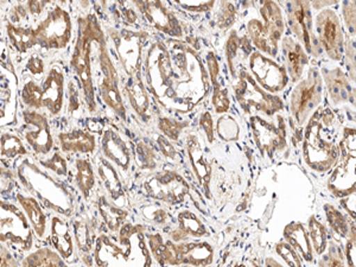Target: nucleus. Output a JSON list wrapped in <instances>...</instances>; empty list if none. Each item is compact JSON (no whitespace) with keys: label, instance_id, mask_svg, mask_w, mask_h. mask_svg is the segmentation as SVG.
<instances>
[{"label":"nucleus","instance_id":"nucleus-9","mask_svg":"<svg viewBox=\"0 0 356 267\" xmlns=\"http://www.w3.org/2000/svg\"><path fill=\"white\" fill-rule=\"evenodd\" d=\"M323 100V79L316 68H310L307 77L296 86L291 95V113L297 125L307 124Z\"/></svg>","mask_w":356,"mask_h":267},{"label":"nucleus","instance_id":"nucleus-37","mask_svg":"<svg viewBox=\"0 0 356 267\" xmlns=\"http://www.w3.org/2000/svg\"><path fill=\"white\" fill-rule=\"evenodd\" d=\"M260 13L264 19V30L273 41L280 43L285 29L283 13L280 5L275 4V1H263L260 3Z\"/></svg>","mask_w":356,"mask_h":267},{"label":"nucleus","instance_id":"nucleus-58","mask_svg":"<svg viewBox=\"0 0 356 267\" xmlns=\"http://www.w3.org/2000/svg\"><path fill=\"white\" fill-rule=\"evenodd\" d=\"M181 8H186L188 11L193 13H204L209 11L214 6V1H202V3H186V1H178Z\"/></svg>","mask_w":356,"mask_h":267},{"label":"nucleus","instance_id":"nucleus-22","mask_svg":"<svg viewBox=\"0 0 356 267\" xmlns=\"http://www.w3.org/2000/svg\"><path fill=\"white\" fill-rule=\"evenodd\" d=\"M49 238L54 250L60 254L62 259L67 263H73L74 257L76 253V247H75L73 233L70 231L65 218L60 215H54L50 220Z\"/></svg>","mask_w":356,"mask_h":267},{"label":"nucleus","instance_id":"nucleus-40","mask_svg":"<svg viewBox=\"0 0 356 267\" xmlns=\"http://www.w3.org/2000/svg\"><path fill=\"white\" fill-rule=\"evenodd\" d=\"M22 267H70L60 254L50 247H41L36 251L29 252L22 261Z\"/></svg>","mask_w":356,"mask_h":267},{"label":"nucleus","instance_id":"nucleus-51","mask_svg":"<svg viewBox=\"0 0 356 267\" xmlns=\"http://www.w3.org/2000/svg\"><path fill=\"white\" fill-rule=\"evenodd\" d=\"M236 19V10L232 3H221L219 5V13L216 15L218 26L221 30H227L234 24Z\"/></svg>","mask_w":356,"mask_h":267},{"label":"nucleus","instance_id":"nucleus-54","mask_svg":"<svg viewBox=\"0 0 356 267\" xmlns=\"http://www.w3.org/2000/svg\"><path fill=\"white\" fill-rule=\"evenodd\" d=\"M157 143L159 149H161V152H162L164 157L170 159L171 162H177L178 159H179V154H178L177 151H176V149H175L174 145L171 144L169 139H166L163 136H159Z\"/></svg>","mask_w":356,"mask_h":267},{"label":"nucleus","instance_id":"nucleus-59","mask_svg":"<svg viewBox=\"0 0 356 267\" xmlns=\"http://www.w3.org/2000/svg\"><path fill=\"white\" fill-rule=\"evenodd\" d=\"M344 254L347 257L348 267H355V233H353L349 236L346 248H344Z\"/></svg>","mask_w":356,"mask_h":267},{"label":"nucleus","instance_id":"nucleus-5","mask_svg":"<svg viewBox=\"0 0 356 267\" xmlns=\"http://www.w3.org/2000/svg\"><path fill=\"white\" fill-rule=\"evenodd\" d=\"M234 79L235 97L245 113L253 117L257 112L273 117L284 110L282 99L264 90L246 69L236 72Z\"/></svg>","mask_w":356,"mask_h":267},{"label":"nucleus","instance_id":"nucleus-56","mask_svg":"<svg viewBox=\"0 0 356 267\" xmlns=\"http://www.w3.org/2000/svg\"><path fill=\"white\" fill-rule=\"evenodd\" d=\"M26 69L33 76H42L45 72L44 61L40 56H33L26 62Z\"/></svg>","mask_w":356,"mask_h":267},{"label":"nucleus","instance_id":"nucleus-16","mask_svg":"<svg viewBox=\"0 0 356 267\" xmlns=\"http://www.w3.org/2000/svg\"><path fill=\"white\" fill-rule=\"evenodd\" d=\"M250 68L254 76L253 79L267 93H280L288 86L289 77L285 67L259 51H253L250 56Z\"/></svg>","mask_w":356,"mask_h":267},{"label":"nucleus","instance_id":"nucleus-6","mask_svg":"<svg viewBox=\"0 0 356 267\" xmlns=\"http://www.w3.org/2000/svg\"><path fill=\"white\" fill-rule=\"evenodd\" d=\"M145 70L146 87L162 104L170 88L172 79V61L165 43L154 40L147 48L143 62Z\"/></svg>","mask_w":356,"mask_h":267},{"label":"nucleus","instance_id":"nucleus-20","mask_svg":"<svg viewBox=\"0 0 356 267\" xmlns=\"http://www.w3.org/2000/svg\"><path fill=\"white\" fill-rule=\"evenodd\" d=\"M136 8L154 29L172 37L182 36V26L174 13L162 1H136Z\"/></svg>","mask_w":356,"mask_h":267},{"label":"nucleus","instance_id":"nucleus-45","mask_svg":"<svg viewBox=\"0 0 356 267\" xmlns=\"http://www.w3.org/2000/svg\"><path fill=\"white\" fill-rule=\"evenodd\" d=\"M134 159L142 170L152 171L158 165V154L152 146L145 142H138L134 146Z\"/></svg>","mask_w":356,"mask_h":267},{"label":"nucleus","instance_id":"nucleus-27","mask_svg":"<svg viewBox=\"0 0 356 267\" xmlns=\"http://www.w3.org/2000/svg\"><path fill=\"white\" fill-rule=\"evenodd\" d=\"M97 171L99 177L104 183L106 191L111 202L114 203L115 206L124 208L126 203V195L122 186V179L118 174L115 166L112 165L108 161H106L104 157L97 158Z\"/></svg>","mask_w":356,"mask_h":267},{"label":"nucleus","instance_id":"nucleus-41","mask_svg":"<svg viewBox=\"0 0 356 267\" xmlns=\"http://www.w3.org/2000/svg\"><path fill=\"white\" fill-rule=\"evenodd\" d=\"M6 33H8L10 43L19 53H26L30 49L36 47L33 28H24L21 25L8 23L6 24Z\"/></svg>","mask_w":356,"mask_h":267},{"label":"nucleus","instance_id":"nucleus-55","mask_svg":"<svg viewBox=\"0 0 356 267\" xmlns=\"http://www.w3.org/2000/svg\"><path fill=\"white\" fill-rule=\"evenodd\" d=\"M0 267H22L13 251L3 243H0Z\"/></svg>","mask_w":356,"mask_h":267},{"label":"nucleus","instance_id":"nucleus-42","mask_svg":"<svg viewBox=\"0 0 356 267\" xmlns=\"http://www.w3.org/2000/svg\"><path fill=\"white\" fill-rule=\"evenodd\" d=\"M324 211L330 228L340 238H349L353 233H355L354 223L352 225V221L337 208L332 207V204H325Z\"/></svg>","mask_w":356,"mask_h":267},{"label":"nucleus","instance_id":"nucleus-30","mask_svg":"<svg viewBox=\"0 0 356 267\" xmlns=\"http://www.w3.org/2000/svg\"><path fill=\"white\" fill-rule=\"evenodd\" d=\"M188 152L191 158V166L194 170L195 176L197 178L203 193L209 196V183H211V164L207 159L206 151L201 145L199 137L191 134L188 137Z\"/></svg>","mask_w":356,"mask_h":267},{"label":"nucleus","instance_id":"nucleus-60","mask_svg":"<svg viewBox=\"0 0 356 267\" xmlns=\"http://www.w3.org/2000/svg\"><path fill=\"white\" fill-rule=\"evenodd\" d=\"M151 208H152V215H147L145 218L158 225H165L169 219V214L166 213V211L161 209V208H156V207H151Z\"/></svg>","mask_w":356,"mask_h":267},{"label":"nucleus","instance_id":"nucleus-11","mask_svg":"<svg viewBox=\"0 0 356 267\" xmlns=\"http://www.w3.org/2000/svg\"><path fill=\"white\" fill-rule=\"evenodd\" d=\"M110 33L127 79L142 76L143 48L147 33L129 29L112 30Z\"/></svg>","mask_w":356,"mask_h":267},{"label":"nucleus","instance_id":"nucleus-61","mask_svg":"<svg viewBox=\"0 0 356 267\" xmlns=\"http://www.w3.org/2000/svg\"><path fill=\"white\" fill-rule=\"evenodd\" d=\"M68 110L70 113H74V112H76L79 110V107H80V104H79V97H77V90L75 87H74L73 83H70L69 85L68 88Z\"/></svg>","mask_w":356,"mask_h":267},{"label":"nucleus","instance_id":"nucleus-8","mask_svg":"<svg viewBox=\"0 0 356 267\" xmlns=\"http://www.w3.org/2000/svg\"><path fill=\"white\" fill-rule=\"evenodd\" d=\"M36 45L48 50L65 49L72 40L73 23L67 10L55 5L33 29Z\"/></svg>","mask_w":356,"mask_h":267},{"label":"nucleus","instance_id":"nucleus-25","mask_svg":"<svg viewBox=\"0 0 356 267\" xmlns=\"http://www.w3.org/2000/svg\"><path fill=\"white\" fill-rule=\"evenodd\" d=\"M63 154H92L97 150V138L88 131L74 129L57 136Z\"/></svg>","mask_w":356,"mask_h":267},{"label":"nucleus","instance_id":"nucleus-13","mask_svg":"<svg viewBox=\"0 0 356 267\" xmlns=\"http://www.w3.org/2000/svg\"><path fill=\"white\" fill-rule=\"evenodd\" d=\"M143 191L151 199L162 201L171 206L186 201L191 186L176 171L154 172L143 184Z\"/></svg>","mask_w":356,"mask_h":267},{"label":"nucleus","instance_id":"nucleus-44","mask_svg":"<svg viewBox=\"0 0 356 267\" xmlns=\"http://www.w3.org/2000/svg\"><path fill=\"white\" fill-rule=\"evenodd\" d=\"M309 239L312 243V250L316 254L322 255L325 253L328 246V232L323 223L312 216L309 220Z\"/></svg>","mask_w":356,"mask_h":267},{"label":"nucleus","instance_id":"nucleus-14","mask_svg":"<svg viewBox=\"0 0 356 267\" xmlns=\"http://www.w3.org/2000/svg\"><path fill=\"white\" fill-rule=\"evenodd\" d=\"M315 36L332 61H341L344 56L343 26L335 11L330 8L321 11L315 18Z\"/></svg>","mask_w":356,"mask_h":267},{"label":"nucleus","instance_id":"nucleus-57","mask_svg":"<svg viewBox=\"0 0 356 267\" xmlns=\"http://www.w3.org/2000/svg\"><path fill=\"white\" fill-rule=\"evenodd\" d=\"M200 126L202 127L204 131L208 140L209 143L214 142V127H213V118L209 112H204V113L200 118Z\"/></svg>","mask_w":356,"mask_h":267},{"label":"nucleus","instance_id":"nucleus-15","mask_svg":"<svg viewBox=\"0 0 356 267\" xmlns=\"http://www.w3.org/2000/svg\"><path fill=\"white\" fill-rule=\"evenodd\" d=\"M286 10L289 26L297 40L304 45L305 53L315 56L322 53V49L317 47L320 42L317 41L312 30V4L309 1H291L286 5Z\"/></svg>","mask_w":356,"mask_h":267},{"label":"nucleus","instance_id":"nucleus-7","mask_svg":"<svg viewBox=\"0 0 356 267\" xmlns=\"http://www.w3.org/2000/svg\"><path fill=\"white\" fill-rule=\"evenodd\" d=\"M322 132L323 122H321L320 118L312 117L305 129L303 157L307 165L318 172L330 170L340 157V150L335 143L327 140Z\"/></svg>","mask_w":356,"mask_h":267},{"label":"nucleus","instance_id":"nucleus-32","mask_svg":"<svg viewBox=\"0 0 356 267\" xmlns=\"http://www.w3.org/2000/svg\"><path fill=\"white\" fill-rule=\"evenodd\" d=\"M208 62V75L213 87V106H214L215 113L223 114L228 112L231 102L228 97V89L223 87L222 81L220 79V65L216 55L214 53L208 54L207 56Z\"/></svg>","mask_w":356,"mask_h":267},{"label":"nucleus","instance_id":"nucleus-48","mask_svg":"<svg viewBox=\"0 0 356 267\" xmlns=\"http://www.w3.org/2000/svg\"><path fill=\"white\" fill-rule=\"evenodd\" d=\"M327 253H323V257L320 260V267H346L344 266V253L340 245L330 240L325 250Z\"/></svg>","mask_w":356,"mask_h":267},{"label":"nucleus","instance_id":"nucleus-39","mask_svg":"<svg viewBox=\"0 0 356 267\" xmlns=\"http://www.w3.org/2000/svg\"><path fill=\"white\" fill-rule=\"evenodd\" d=\"M247 33L259 53L267 54L271 57L277 56L278 43L267 35L266 31L264 30L263 23L259 19H251L247 23Z\"/></svg>","mask_w":356,"mask_h":267},{"label":"nucleus","instance_id":"nucleus-26","mask_svg":"<svg viewBox=\"0 0 356 267\" xmlns=\"http://www.w3.org/2000/svg\"><path fill=\"white\" fill-rule=\"evenodd\" d=\"M323 79L334 105L340 106L354 102L355 89L349 83L348 77L340 67L324 68Z\"/></svg>","mask_w":356,"mask_h":267},{"label":"nucleus","instance_id":"nucleus-29","mask_svg":"<svg viewBox=\"0 0 356 267\" xmlns=\"http://www.w3.org/2000/svg\"><path fill=\"white\" fill-rule=\"evenodd\" d=\"M29 152L30 151L23 139L13 131L3 130L0 132V163L3 165L13 170L22 159L28 157Z\"/></svg>","mask_w":356,"mask_h":267},{"label":"nucleus","instance_id":"nucleus-4","mask_svg":"<svg viewBox=\"0 0 356 267\" xmlns=\"http://www.w3.org/2000/svg\"><path fill=\"white\" fill-rule=\"evenodd\" d=\"M0 243L18 252H30L33 247V228L17 201L0 197Z\"/></svg>","mask_w":356,"mask_h":267},{"label":"nucleus","instance_id":"nucleus-18","mask_svg":"<svg viewBox=\"0 0 356 267\" xmlns=\"http://www.w3.org/2000/svg\"><path fill=\"white\" fill-rule=\"evenodd\" d=\"M65 75L61 65L49 69L44 81L40 83L41 108H45L51 117L61 113L65 106Z\"/></svg>","mask_w":356,"mask_h":267},{"label":"nucleus","instance_id":"nucleus-1","mask_svg":"<svg viewBox=\"0 0 356 267\" xmlns=\"http://www.w3.org/2000/svg\"><path fill=\"white\" fill-rule=\"evenodd\" d=\"M94 261L97 267H150V252L147 250L144 228L125 223L117 236H97L94 246Z\"/></svg>","mask_w":356,"mask_h":267},{"label":"nucleus","instance_id":"nucleus-36","mask_svg":"<svg viewBox=\"0 0 356 267\" xmlns=\"http://www.w3.org/2000/svg\"><path fill=\"white\" fill-rule=\"evenodd\" d=\"M73 182L83 199L88 200L97 186V176L88 158L79 157L74 161Z\"/></svg>","mask_w":356,"mask_h":267},{"label":"nucleus","instance_id":"nucleus-33","mask_svg":"<svg viewBox=\"0 0 356 267\" xmlns=\"http://www.w3.org/2000/svg\"><path fill=\"white\" fill-rule=\"evenodd\" d=\"M208 235L206 227L199 218L189 211H183L178 214V228L171 232L172 243H184L186 240L200 239Z\"/></svg>","mask_w":356,"mask_h":267},{"label":"nucleus","instance_id":"nucleus-43","mask_svg":"<svg viewBox=\"0 0 356 267\" xmlns=\"http://www.w3.org/2000/svg\"><path fill=\"white\" fill-rule=\"evenodd\" d=\"M38 163H40L41 168H43L47 172L53 175V176L58 178V179H61L63 182L67 181V178L70 175L67 158L60 151H55L54 154H51V156H48L44 159H38Z\"/></svg>","mask_w":356,"mask_h":267},{"label":"nucleus","instance_id":"nucleus-46","mask_svg":"<svg viewBox=\"0 0 356 267\" xmlns=\"http://www.w3.org/2000/svg\"><path fill=\"white\" fill-rule=\"evenodd\" d=\"M13 105V81L8 73L0 67V118L11 112Z\"/></svg>","mask_w":356,"mask_h":267},{"label":"nucleus","instance_id":"nucleus-17","mask_svg":"<svg viewBox=\"0 0 356 267\" xmlns=\"http://www.w3.org/2000/svg\"><path fill=\"white\" fill-rule=\"evenodd\" d=\"M252 130L255 143L263 154L272 157L275 152L286 145V131L283 118H280V124L266 122L259 115L251 117Z\"/></svg>","mask_w":356,"mask_h":267},{"label":"nucleus","instance_id":"nucleus-49","mask_svg":"<svg viewBox=\"0 0 356 267\" xmlns=\"http://www.w3.org/2000/svg\"><path fill=\"white\" fill-rule=\"evenodd\" d=\"M158 127H159V130L162 131L163 137H165L169 140L177 142L178 138L182 134L183 129L186 127V124L178 122L172 118L162 117L159 118Z\"/></svg>","mask_w":356,"mask_h":267},{"label":"nucleus","instance_id":"nucleus-63","mask_svg":"<svg viewBox=\"0 0 356 267\" xmlns=\"http://www.w3.org/2000/svg\"><path fill=\"white\" fill-rule=\"evenodd\" d=\"M49 3L47 1H29L28 4H26V8H28V11H30L31 15L33 16H40L43 11H44L45 8H48Z\"/></svg>","mask_w":356,"mask_h":267},{"label":"nucleus","instance_id":"nucleus-53","mask_svg":"<svg viewBox=\"0 0 356 267\" xmlns=\"http://www.w3.org/2000/svg\"><path fill=\"white\" fill-rule=\"evenodd\" d=\"M342 13L343 21L348 28L350 35H355V3L354 1H346L342 5Z\"/></svg>","mask_w":356,"mask_h":267},{"label":"nucleus","instance_id":"nucleus-64","mask_svg":"<svg viewBox=\"0 0 356 267\" xmlns=\"http://www.w3.org/2000/svg\"><path fill=\"white\" fill-rule=\"evenodd\" d=\"M266 267H284L283 265H280L277 260L273 259V258H267L266 261Z\"/></svg>","mask_w":356,"mask_h":267},{"label":"nucleus","instance_id":"nucleus-62","mask_svg":"<svg viewBox=\"0 0 356 267\" xmlns=\"http://www.w3.org/2000/svg\"><path fill=\"white\" fill-rule=\"evenodd\" d=\"M341 206L347 211L353 220H355V193L341 199Z\"/></svg>","mask_w":356,"mask_h":267},{"label":"nucleus","instance_id":"nucleus-34","mask_svg":"<svg viewBox=\"0 0 356 267\" xmlns=\"http://www.w3.org/2000/svg\"><path fill=\"white\" fill-rule=\"evenodd\" d=\"M143 76L134 77V79H127L125 83L126 95L130 100L131 105L134 111L137 112L138 115L147 122L150 119V95L146 89Z\"/></svg>","mask_w":356,"mask_h":267},{"label":"nucleus","instance_id":"nucleus-35","mask_svg":"<svg viewBox=\"0 0 356 267\" xmlns=\"http://www.w3.org/2000/svg\"><path fill=\"white\" fill-rule=\"evenodd\" d=\"M284 238L305 261H312L314 250L309 239L308 231L305 229L303 223L297 221L289 223L284 229Z\"/></svg>","mask_w":356,"mask_h":267},{"label":"nucleus","instance_id":"nucleus-52","mask_svg":"<svg viewBox=\"0 0 356 267\" xmlns=\"http://www.w3.org/2000/svg\"><path fill=\"white\" fill-rule=\"evenodd\" d=\"M275 251L283 258L284 261L288 264L289 266L302 267V260H300V255L286 241L277 243Z\"/></svg>","mask_w":356,"mask_h":267},{"label":"nucleus","instance_id":"nucleus-10","mask_svg":"<svg viewBox=\"0 0 356 267\" xmlns=\"http://www.w3.org/2000/svg\"><path fill=\"white\" fill-rule=\"evenodd\" d=\"M95 65L97 69L93 80L94 79L97 80L102 102L108 108L113 111L118 117L125 120L126 110L122 92H120L119 75H118L117 69L114 67L113 61L111 58L107 47L102 50Z\"/></svg>","mask_w":356,"mask_h":267},{"label":"nucleus","instance_id":"nucleus-21","mask_svg":"<svg viewBox=\"0 0 356 267\" xmlns=\"http://www.w3.org/2000/svg\"><path fill=\"white\" fill-rule=\"evenodd\" d=\"M16 199L26 215L37 239L41 241L47 239L50 231V221L48 220V215L43 211L41 203L24 191H17Z\"/></svg>","mask_w":356,"mask_h":267},{"label":"nucleus","instance_id":"nucleus-47","mask_svg":"<svg viewBox=\"0 0 356 267\" xmlns=\"http://www.w3.org/2000/svg\"><path fill=\"white\" fill-rule=\"evenodd\" d=\"M216 131L225 142H234L239 138V125L231 115H221L218 119Z\"/></svg>","mask_w":356,"mask_h":267},{"label":"nucleus","instance_id":"nucleus-23","mask_svg":"<svg viewBox=\"0 0 356 267\" xmlns=\"http://www.w3.org/2000/svg\"><path fill=\"white\" fill-rule=\"evenodd\" d=\"M174 266L186 264L191 266H207L213 260V248L208 243H177L171 241Z\"/></svg>","mask_w":356,"mask_h":267},{"label":"nucleus","instance_id":"nucleus-31","mask_svg":"<svg viewBox=\"0 0 356 267\" xmlns=\"http://www.w3.org/2000/svg\"><path fill=\"white\" fill-rule=\"evenodd\" d=\"M284 61L289 76L291 77L293 82L300 81L303 77L304 69L308 65V55L304 51L303 47L300 42L296 41L291 37L283 38Z\"/></svg>","mask_w":356,"mask_h":267},{"label":"nucleus","instance_id":"nucleus-24","mask_svg":"<svg viewBox=\"0 0 356 267\" xmlns=\"http://www.w3.org/2000/svg\"><path fill=\"white\" fill-rule=\"evenodd\" d=\"M73 236L75 247L83 259H88L89 266L92 265V254L97 241V221L87 215H77L73 220Z\"/></svg>","mask_w":356,"mask_h":267},{"label":"nucleus","instance_id":"nucleus-28","mask_svg":"<svg viewBox=\"0 0 356 267\" xmlns=\"http://www.w3.org/2000/svg\"><path fill=\"white\" fill-rule=\"evenodd\" d=\"M355 156L342 157L340 165L336 168L329 179V189L339 197H346L355 193Z\"/></svg>","mask_w":356,"mask_h":267},{"label":"nucleus","instance_id":"nucleus-50","mask_svg":"<svg viewBox=\"0 0 356 267\" xmlns=\"http://www.w3.org/2000/svg\"><path fill=\"white\" fill-rule=\"evenodd\" d=\"M239 48H241V38L238 36V33L235 31H232L228 42H227L226 56L233 77L236 75V57H238Z\"/></svg>","mask_w":356,"mask_h":267},{"label":"nucleus","instance_id":"nucleus-2","mask_svg":"<svg viewBox=\"0 0 356 267\" xmlns=\"http://www.w3.org/2000/svg\"><path fill=\"white\" fill-rule=\"evenodd\" d=\"M17 179L29 195L49 211L63 218H70L75 209V194L67 183L40 168L33 159L25 157L17 165Z\"/></svg>","mask_w":356,"mask_h":267},{"label":"nucleus","instance_id":"nucleus-12","mask_svg":"<svg viewBox=\"0 0 356 267\" xmlns=\"http://www.w3.org/2000/svg\"><path fill=\"white\" fill-rule=\"evenodd\" d=\"M22 139L29 151L40 159L48 157L54 149V137L48 117L38 111L26 108L22 112Z\"/></svg>","mask_w":356,"mask_h":267},{"label":"nucleus","instance_id":"nucleus-38","mask_svg":"<svg viewBox=\"0 0 356 267\" xmlns=\"http://www.w3.org/2000/svg\"><path fill=\"white\" fill-rule=\"evenodd\" d=\"M97 207L104 225L111 233L115 234L125 225L126 219L129 216L127 211L122 207L115 206L106 196H100L97 199Z\"/></svg>","mask_w":356,"mask_h":267},{"label":"nucleus","instance_id":"nucleus-3","mask_svg":"<svg viewBox=\"0 0 356 267\" xmlns=\"http://www.w3.org/2000/svg\"><path fill=\"white\" fill-rule=\"evenodd\" d=\"M106 44L105 33L99 24L97 16H88L79 19L76 44L72 57V68L77 75L85 102L90 112L97 108L95 90H94L93 68Z\"/></svg>","mask_w":356,"mask_h":267},{"label":"nucleus","instance_id":"nucleus-19","mask_svg":"<svg viewBox=\"0 0 356 267\" xmlns=\"http://www.w3.org/2000/svg\"><path fill=\"white\" fill-rule=\"evenodd\" d=\"M102 150L106 161L115 166V169L127 172L132 163V151L125 139L113 127L107 126L102 131Z\"/></svg>","mask_w":356,"mask_h":267}]
</instances>
